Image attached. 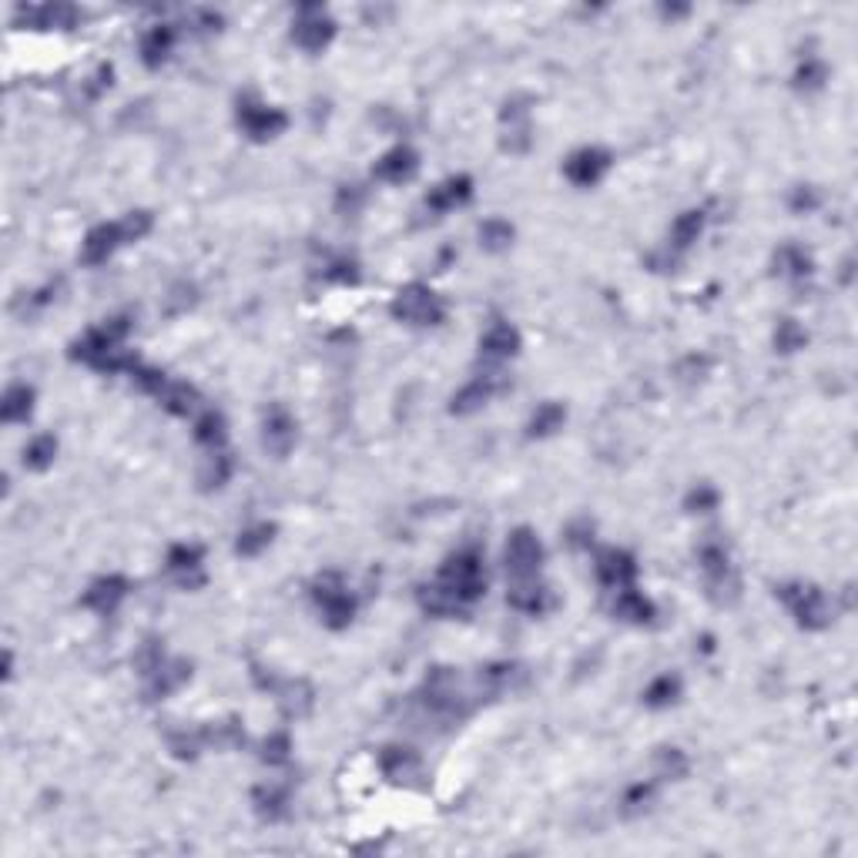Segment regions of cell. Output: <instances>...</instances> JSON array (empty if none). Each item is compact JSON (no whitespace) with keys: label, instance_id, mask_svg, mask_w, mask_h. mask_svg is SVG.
<instances>
[{"label":"cell","instance_id":"6da1fadb","mask_svg":"<svg viewBox=\"0 0 858 858\" xmlns=\"http://www.w3.org/2000/svg\"><path fill=\"white\" fill-rule=\"evenodd\" d=\"M131 329L128 316H114L98 329H88L84 336L71 346V359L88 362L98 373H135L141 366L135 352L125 349V336Z\"/></svg>","mask_w":858,"mask_h":858},{"label":"cell","instance_id":"7a4b0ae2","mask_svg":"<svg viewBox=\"0 0 858 858\" xmlns=\"http://www.w3.org/2000/svg\"><path fill=\"white\" fill-rule=\"evenodd\" d=\"M436 584H440L446 594H450V600L456 607H460V614L470 604H476L483 594H486V570H483V550L473 547V543H466V547L453 550L450 557H446V564L440 567V577H436Z\"/></svg>","mask_w":858,"mask_h":858},{"label":"cell","instance_id":"3957f363","mask_svg":"<svg viewBox=\"0 0 858 858\" xmlns=\"http://www.w3.org/2000/svg\"><path fill=\"white\" fill-rule=\"evenodd\" d=\"M312 600H316L322 621H326V627H332V631H346L352 624V617H356V597L349 594L346 580H342V574H336V570H326V574L316 577V584H312Z\"/></svg>","mask_w":858,"mask_h":858},{"label":"cell","instance_id":"277c9868","mask_svg":"<svg viewBox=\"0 0 858 858\" xmlns=\"http://www.w3.org/2000/svg\"><path fill=\"white\" fill-rule=\"evenodd\" d=\"M389 312H393V319L399 322H409V326H440V322L446 319V305L443 299L436 295L429 285H403L393 302H389Z\"/></svg>","mask_w":858,"mask_h":858},{"label":"cell","instance_id":"5b68a950","mask_svg":"<svg viewBox=\"0 0 858 858\" xmlns=\"http://www.w3.org/2000/svg\"><path fill=\"white\" fill-rule=\"evenodd\" d=\"M698 564H701L704 580H708V594H711L714 604H734V600H738V590H741V580H738V574H734L731 554L724 550V543H718V540L701 543Z\"/></svg>","mask_w":858,"mask_h":858},{"label":"cell","instance_id":"8992f818","mask_svg":"<svg viewBox=\"0 0 858 858\" xmlns=\"http://www.w3.org/2000/svg\"><path fill=\"white\" fill-rule=\"evenodd\" d=\"M778 597L805 631H825L832 624V604H828L825 590H818L815 584H785L778 587Z\"/></svg>","mask_w":858,"mask_h":858},{"label":"cell","instance_id":"52a82bcc","mask_svg":"<svg viewBox=\"0 0 858 858\" xmlns=\"http://www.w3.org/2000/svg\"><path fill=\"white\" fill-rule=\"evenodd\" d=\"M423 704L440 718H463L470 711L463 691H460V678H456L453 667H433L423 681Z\"/></svg>","mask_w":858,"mask_h":858},{"label":"cell","instance_id":"ba28073f","mask_svg":"<svg viewBox=\"0 0 858 858\" xmlns=\"http://www.w3.org/2000/svg\"><path fill=\"white\" fill-rule=\"evenodd\" d=\"M503 560H507V574L513 577V584L520 580H537L540 567H543V543L530 527H520L510 533L507 550H503Z\"/></svg>","mask_w":858,"mask_h":858},{"label":"cell","instance_id":"9c48e42d","mask_svg":"<svg viewBox=\"0 0 858 858\" xmlns=\"http://www.w3.org/2000/svg\"><path fill=\"white\" fill-rule=\"evenodd\" d=\"M235 118H238V128L252 141H272L289 128V114L282 108H269V104H262L255 98H238Z\"/></svg>","mask_w":858,"mask_h":858},{"label":"cell","instance_id":"30bf717a","mask_svg":"<svg viewBox=\"0 0 858 858\" xmlns=\"http://www.w3.org/2000/svg\"><path fill=\"white\" fill-rule=\"evenodd\" d=\"M332 37H336V21L326 14V7H319V4L299 7L295 24H292V41L299 44L302 51L316 54V51H322V47L332 44Z\"/></svg>","mask_w":858,"mask_h":858},{"label":"cell","instance_id":"8fae6325","mask_svg":"<svg viewBox=\"0 0 858 858\" xmlns=\"http://www.w3.org/2000/svg\"><path fill=\"white\" fill-rule=\"evenodd\" d=\"M610 161H614V158H610L607 148H594V145L577 148L574 155L564 161V175H567L570 185L590 188V185H597V181L607 175Z\"/></svg>","mask_w":858,"mask_h":858},{"label":"cell","instance_id":"7c38bea8","mask_svg":"<svg viewBox=\"0 0 858 858\" xmlns=\"http://www.w3.org/2000/svg\"><path fill=\"white\" fill-rule=\"evenodd\" d=\"M128 245V235H125V225L121 222H104V225H94L81 242V262L84 265H104L111 259L114 252Z\"/></svg>","mask_w":858,"mask_h":858},{"label":"cell","instance_id":"4fadbf2b","mask_svg":"<svg viewBox=\"0 0 858 858\" xmlns=\"http://www.w3.org/2000/svg\"><path fill=\"white\" fill-rule=\"evenodd\" d=\"M202 560H205V550L198 543H175L165 557V567L171 580L178 587H202L205 584V574H202Z\"/></svg>","mask_w":858,"mask_h":858},{"label":"cell","instance_id":"5bb4252c","mask_svg":"<svg viewBox=\"0 0 858 858\" xmlns=\"http://www.w3.org/2000/svg\"><path fill=\"white\" fill-rule=\"evenodd\" d=\"M503 389H507V379H503L500 373H480V376L470 379V383H466L460 393L453 396L450 413H453V416H470V413H476L480 406L490 403V399L497 396V393H503Z\"/></svg>","mask_w":858,"mask_h":858},{"label":"cell","instance_id":"9a60e30c","mask_svg":"<svg viewBox=\"0 0 858 858\" xmlns=\"http://www.w3.org/2000/svg\"><path fill=\"white\" fill-rule=\"evenodd\" d=\"M470 198H473V178L470 175H453V178L440 181L436 188H429V195L423 198V208L433 218H440V215L456 212V208L466 205Z\"/></svg>","mask_w":858,"mask_h":858},{"label":"cell","instance_id":"2e32d148","mask_svg":"<svg viewBox=\"0 0 858 858\" xmlns=\"http://www.w3.org/2000/svg\"><path fill=\"white\" fill-rule=\"evenodd\" d=\"M594 574L600 580V587H607V590L631 587L637 577V560L627 554V550H617V547L600 550L594 560Z\"/></svg>","mask_w":858,"mask_h":858},{"label":"cell","instance_id":"e0dca14e","mask_svg":"<svg viewBox=\"0 0 858 858\" xmlns=\"http://www.w3.org/2000/svg\"><path fill=\"white\" fill-rule=\"evenodd\" d=\"M128 580L121 577V574H104V577H98L94 580V584L84 590V597H81V604L88 607V610H94V614H101V617H111L114 610L121 607V600L128 597Z\"/></svg>","mask_w":858,"mask_h":858},{"label":"cell","instance_id":"ac0fdd59","mask_svg":"<svg viewBox=\"0 0 858 858\" xmlns=\"http://www.w3.org/2000/svg\"><path fill=\"white\" fill-rule=\"evenodd\" d=\"M188 678H192V664H188V661H171V657H165V661H161L155 671L145 674V698L148 701H165Z\"/></svg>","mask_w":858,"mask_h":858},{"label":"cell","instance_id":"d6986e66","mask_svg":"<svg viewBox=\"0 0 858 858\" xmlns=\"http://www.w3.org/2000/svg\"><path fill=\"white\" fill-rule=\"evenodd\" d=\"M379 768L396 785H419V778H423V761H419L413 748L403 745H389L379 751Z\"/></svg>","mask_w":858,"mask_h":858},{"label":"cell","instance_id":"ffe728a7","mask_svg":"<svg viewBox=\"0 0 858 858\" xmlns=\"http://www.w3.org/2000/svg\"><path fill=\"white\" fill-rule=\"evenodd\" d=\"M503 128H507V135H503V148L510 151V155H523V151L530 148V108H527V98H513L503 104V114H500Z\"/></svg>","mask_w":858,"mask_h":858},{"label":"cell","instance_id":"44dd1931","mask_svg":"<svg viewBox=\"0 0 858 858\" xmlns=\"http://www.w3.org/2000/svg\"><path fill=\"white\" fill-rule=\"evenodd\" d=\"M262 443L272 456H289L295 446V419L289 409L272 406L262 419Z\"/></svg>","mask_w":858,"mask_h":858},{"label":"cell","instance_id":"7402d4cb","mask_svg":"<svg viewBox=\"0 0 858 858\" xmlns=\"http://www.w3.org/2000/svg\"><path fill=\"white\" fill-rule=\"evenodd\" d=\"M419 171V155L409 145H396L389 148L383 158L373 165V178L386 181V185H403Z\"/></svg>","mask_w":858,"mask_h":858},{"label":"cell","instance_id":"603a6c76","mask_svg":"<svg viewBox=\"0 0 858 858\" xmlns=\"http://www.w3.org/2000/svg\"><path fill=\"white\" fill-rule=\"evenodd\" d=\"M520 332L510 322H493L480 336V359L483 362H507L520 352Z\"/></svg>","mask_w":858,"mask_h":858},{"label":"cell","instance_id":"cb8c5ba5","mask_svg":"<svg viewBox=\"0 0 858 858\" xmlns=\"http://www.w3.org/2000/svg\"><path fill=\"white\" fill-rule=\"evenodd\" d=\"M507 604L513 610H520V614L540 617V614H547V610L554 607V594H550V587L537 584V580H520V584L510 587Z\"/></svg>","mask_w":858,"mask_h":858},{"label":"cell","instance_id":"d4e9b609","mask_svg":"<svg viewBox=\"0 0 858 858\" xmlns=\"http://www.w3.org/2000/svg\"><path fill=\"white\" fill-rule=\"evenodd\" d=\"M704 222H708L704 208H688V212H681L678 218H674L671 238H667V255H671V262H674V255L688 252L691 245L698 242L701 232H704Z\"/></svg>","mask_w":858,"mask_h":858},{"label":"cell","instance_id":"484cf974","mask_svg":"<svg viewBox=\"0 0 858 858\" xmlns=\"http://www.w3.org/2000/svg\"><path fill=\"white\" fill-rule=\"evenodd\" d=\"M610 610H614V617H621V621L627 624H651L657 617V607L651 597H644L641 590L634 587H621L614 597V604H610Z\"/></svg>","mask_w":858,"mask_h":858},{"label":"cell","instance_id":"4316f807","mask_svg":"<svg viewBox=\"0 0 858 858\" xmlns=\"http://www.w3.org/2000/svg\"><path fill=\"white\" fill-rule=\"evenodd\" d=\"M171 47H175V27L168 24H155L148 27L145 37H141V61H145V68H161V64L168 61Z\"/></svg>","mask_w":858,"mask_h":858},{"label":"cell","instance_id":"83f0119b","mask_svg":"<svg viewBox=\"0 0 858 858\" xmlns=\"http://www.w3.org/2000/svg\"><path fill=\"white\" fill-rule=\"evenodd\" d=\"M252 805L265 822H279L289 815V788L285 785H259L252 791Z\"/></svg>","mask_w":858,"mask_h":858},{"label":"cell","instance_id":"f1b7e54d","mask_svg":"<svg viewBox=\"0 0 858 858\" xmlns=\"http://www.w3.org/2000/svg\"><path fill=\"white\" fill-rule=\"evenodd\" d=\"M31 413H34V389L27 383L7 386L4 403H0V419L4 423H27Z\"/></svg>","mask_w":858,"mask_h":858},{"label":"cell","instance_id":"f546056e","mask_svg":"<svg viewBox=\"0 0 858 858\" xmlns=\"http://www.w3.org/2000/svg\"><path fill=\"white\" fill-rule=\"evenodd\" d=\"M24 14L34 27H47V31H68V27L78 24V11H74L71 4L31 7V11H24Z\"/></svg>","mask_w":858,"mask_h":858},{"label":"cell","instance_id":"4dcf8cb0","mask_svg":"<svg viewBox=\"0 0 858 858\" xmlns=\"http://www.w3.org/2000/svg\"><path fill=\"white\" fill-rule=\"evenodd\" d=\"M567 419V409L560 403H540L533 409L530 423H527V440H543V436H554Z\"/></svg>","mask_w":858,"mask_h":858},{"label":"cell","instance_id":"1f68e13d","mask_svg":"<svg viewBox=\"0 0 858 858\" xmlns=\"http://www.w3.org/2000/svg\"><path fill=\"white\" fill-rule=\"evenodd\" d=\"M158 403L168 409L171 416H192L198 406V389L188 383H175L168 379V386L158 393Z\"/></svg>","mask_w":858,"mask_h":858},{"label":"cell","instance_id":"d6a6232c","mask_svg":"<svg viewBox=\"0 0 858 858\" xmlns=\"http://www.w3.org/2000/svg\"><path fill=\"white\" fill-rule=\"evenodd\" d=\"M681 688H684V684H681L678 674H671V671L657 674V678L644 688V704H647V708H654V711L671 708V704L681 698Z\"/></svg>","mask_w":858,"mask_h":858},{"label":"cell","instance_id":"836d02e7","mask_svg":"<svg viewBox=\"0 0 858 858\" xmlns=\"http://www.w3.org/2000/svg\"><path fill=\"white\" fill-rule=\"evenodd\" d=\"M815 269L812 255H808L805 249H798V245H781V249L775 252V272L778 275H788V279H808Z\"/></svg>","mask_w":858,"mask_h":858},{"label":"cell","instance_id":"e575fe53","mask_svg":"<svg viewBox=\"0 0 858 858\" xmlns=\"http://www.w3.org/2000/svg\"><path fill=\"white\" fill-rule=\"evenodd\" d=\"M195 440L208 446V450H222L228 440V423L218 409H205L202 416L195 419Z\"/></svg>","mask_w":858,"mask_h":858},{"label":"cell","instance_id":"d590c367","mask_svg":"<svg viewBox=\"0 0 858 858\" xmlns=\"http://www.w3.org/2000/svg\"><path fill=\"white\" fill-rule=\"evenodd\" d=\"M228 476H232V456L225 450H212L205 456L202 470H198V483H202V490H222Z\"/></svg>","mask_w":858,"mask_h":858},{"label":"cell","instance_id":"8d00e7d4","mask_svg":"<svg viewBox=\"0 0 858 858\" xmlns=\"http://www.w3.org/2000/svg\"><path fill=\"white\" fill-rule=\"evenodd\" d=\"M272 540H275V523H252V527H245L242 533H238L235 554L238 557H259Z\"/></svg>","mask_w":858,"mask_h":858},{"label":"cell","instance_id":"74e56055","mask_svg":"<svg viewBox=\"0 0 858 858\" xmlns=\"http://www.w3.org/2000/svg\"><path fill=\"white\" fill-rule=\"evenodd\" d=\"M54 456H57V440L51 433H44V436H34L31 443L24 446V466L27 470H47V466L54 463Z\"/></svg>","mask_w":858,"mask_h":858},{"label":"cell","instance_id":"f35d334b","mask_svg":"<svg viewBox=\"0 0 858 858\" xmlns=\"http://www.w3.org/2000/svg\"><path fill=\"white\" fill-rule=\"evenodd\" d=\"M480 245L486 252H503L513 245V225L503 218H486L480 225Z\"/></svg>","mask_w":858,"mask_h":858},{"label":"cell","instance_id":"ab89813d","mask_svg":"<svg viewBox=\"0 0 858 858\" xmlns=\"http://www.w3.org/2000/svg\"><path fill=\"white\" fill-rule=\"evenodd\" d=\"M825 81H828V64L822 61V57L808 54L805 61L795 68V88L798 91H818Z\"/></svg>","mask_w":858,"mask_h":858},{"label":"cell","instance_id":"60d3db41","mask_svg":"<svg viewBox=\"0 0 858 858\" xmlns=\"http://www.w3.org/2000/svg\"><path fill=\"white\" fill-rule=\"evenodd\" d=\"M808 342L805 329L798 326L795 319H781L778 329H775V349L781 352V356H788V352H798Z\"/></svg>","mask_w":858,"mask_h":858},{"label":"cell","instance_id":"b9f144b4","mask_svg":"<svg viewBox=\"0 0 858 858\" xmlns=\"http://www.w3.org/2000/svg\"><path fill=\"white\" fill-rule=\"evenodd\" d=\"M292 758V738L289 731H275L262 741V761L265 765H289Z\"/></svg>","mask_w":858,"mask_h":858},{"label":"cell","instance_id":"7bdbcfd3","mask_svg":"<svg viewBox=\"0 0 858 858\" xmlns=\"http://www.w3.org/2000/svg\"><path fill=\"white\" fill-rule=\"evenodd\" d=\"M654 791H657V781H637V785H631V788L624 791V798H621V812H624V815H637V812H644V808L651 805Z\"/></svg>","mask_w":858,"mask_h":858},{"label":"cell","instance_id":"ee69618b","mask_svg":"<svg viewBox=\"0 0 858 858\" xmlns=\"http://www.w3.org/2000/svg\"><path fill=\"white\" fill-rule=\"evenodd\" d=\"M657 778H684L688 775V758L681 748H661L657 751Z\"/></svg>","mask_w":858,"mask_h":858},{"label":"cell","instance_id":"f6af8a7d","mask_svg":"<svg viewBox=\"0 0 858 858\" xmlns=\"http://www.w3.org/2000/svg\"><path fill=\"white\" fill-rule=\"evenodd\" d=\"M718 500L721 497H718V490H714V486L698 483L688 493V500H684V510H688V513H711L714 507H718Z\"/></svg>","mask_w":858,"mask_h":858},{"label":"cell","instance_id":"bcb514c9","mask_svg":"<svg viewBox=\"0 0 858 858\" xmlns=\"http://www.w3.org/2000/svg\"><path fill=\"white\" fill-rule=\"evenodd\" d=\"M326 282H339V285H356L359 282V265L352 259H332L322 272Z\"/></svg>","mask_w":858,"mask_h":858},{"label":"cell","instance_id":"7dc6e473","mask_svg":"<svg viewBox=\"0 0 858 858\" xmlns=\"http://www.w3.org/2000/svg\"><path fill=\"white\" fill-rule=\"evenodd\" d=\"M366 205V192L359 185H342L336 195V212L339 215H359V208Z\"/></svg>","mask_w":858,"mask_h":858},{"label":"cell","instance_id":"c3c4849f","mask_svg":"<svg viewBox=\"0 0 858 858\" xmlns=\"http://www.w3.org/2000/svg\"><path fill=\"white\" fill-rule=\"evenodd\" d=\"M121 225H125V235L128 242H138V238H145L151 232V215L148 212H128L125 218H121Z\"/></svg>","mask_w":858,"mask_h":858},{"label":"cell","instance_id":"681fc988","mask_svg":"<svg viewBox=\"0 0 858 858\" xmlns=\"http://www.w3.org/2000/svg\"><path fill=\"white\" fill-rule=\"evenodd\" d=\"M788 205H791V212L795 215H808V212H815L818 208V192L815 188H795V192H791V198H788Z\"/></svg>","mask_w":858,"mask_h":858},{"label":"cell","instance_id":"f907efd6","mask_svg":"<svg viewBox=\"0 0 858 858\" xmlns=\"http://www.w3.org/2000/svg\"><path fill=\"white\" fill-rule=\"evenodd\" d=\"M708 366H711V362L704 356H688L678 366V376L684 379V383H694V379H701L704 373H708Z\"/></svg>","mask_w":858,"mask_h":858},{"label":"cell","instance_id":"816d5d0a","mask_svg":"<svg viewBox=\"0 0 858 858\" xmlns=\"http://www.w3.org/2000/svg\"><path fill=\"white\" fill-rule=\"evenodd\" d=\"M661 14H664V17H684V14H688V7H671V4H664Z\"/></svg>","mask_w":858,"mask_h":858}]
</instances>
